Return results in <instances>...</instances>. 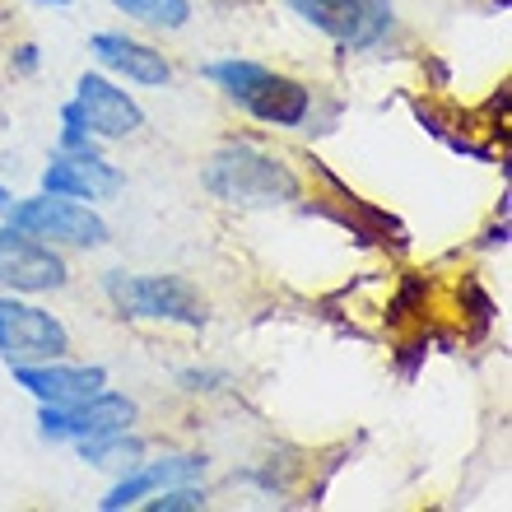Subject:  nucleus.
Returning a JSON list of instances; mask_svg holds the SVG:
<instances>
[{"label": "nucleus", "instance_id": "nucleus-1", "mask_svg": "<svg viewBox=\"0 0 512 512\" xmlns=\"http://www.w3.org/2000/svg\"><path fill=\"white\" fill-rule=\"evenodd\" d=\"M205 187L219 201L247 205V210H270V205H289L303 196V182L284 159L266 154V149L233 140L205 163Z\"/></svg>", "mask_w": 512, "mask_h": 512}, {"label": "nucleus", "instance_id": "nucleus-2", "mask_svg": "<svg viewBox=\"0 0 512 512\" xmlns=\"http://www.w3.org/2000/svg\"><path fill=\"white\" fill-rule=\"evenodd\" d=\"M205 80H215L238 108L252 112L256 122H266V126H303L312 112L308 89L298 80H289V75L266 70L261 61H243V56L210 61V66H205Z\"/></svg>", "mask_w": 512, "mask_h": 512}, {"label": "nucleus", "instance_id": "nucleus-3", "mask_svg": "<svg viewBox=\"0 0 512 512\" xmlns=\"http://www.w3.org/2000/svg\"><path fill=\"white\" fill-rule=\"evenodd\" d=\"M103 294L112 298V308L122 312V317L205 326V303L177 275H126V270H108L103 275Z\"/></svg>", "mask_w": 512, "mask_h": 512}, {"label": "nucleus", "instance_id": "nucleus-4", "mask_svg": "<svg viewBox=\"0 0 512 512\" xmlns=\"http://www.w3.org/2000/svg\"><path fill=\"white\" fill-rule=\"evenodd\" d=\"M5 224L14 233H28L38 243H66V247H103L108 224L80 201L66 196H28V201H5Z\"/></svg>", "mask_w": 512, "mask_h": 512}, {"label": "nucleus", "instance_id": "nucleus-5", "mask_svg": "<svg viewBox=\"0 0 512 512\" xmlns=\"http://www.w3.org/2000/svg\"><path fill=\"white\" fill-rule=\"evenodd\" d=\"M70 331L61 317H52L38 303H19L14 294H0V359L10 368L19 364H47V359H66Z\"/></svg>", "mask_w": 512, "mask_h": 512}, {"label": "nucleus", "instance_id": "nucleus-6", "mask_svg": "<svg viewBox=\"0 0 512 512\" xmlns=\"http://www.w3.org/2000/svg\"><path fill=\"white\" fill-rule=\"evenodd\" d=\"M303 24H312L317 33H326L331 42L350 47V52H368L396 24L391 0H289Z\"/></svg>", "mask_w": 512, "mask_h": 512}, {"label": "nucleus", "instance_id": "nucleus-7", "mask_svg": "<svg viewBox=\"0 0 512 512\" xmlns=\"http://www.w3.org/2000/svg\"><path fill=\"white\" fill-rule=\"evenodd\" d=\"M135 424V401L122 391H94L75 405H42L38 433L47 443H89L103 433H131Z\"/></svg>", "mask_w": 512, "mask_h": 512}, {"label": "nucleus", "instance_id": "nucleus-8", "mask_svg": "<svg viewBox=\"0 0 512 512\" xmlns=\"http://www.w3.org/2000/svg\"><path fill=\"white\" fill-rule=\"evenodd\" d=\"M66 284V261L52 252V243H38L28 233L0 229V289L10 294H47Z\"/></svg>", "mask_w": 512, "mask_h": 512}, {"label": "nucleus", "instance_id": "nucleus-9", "mask_svg": "<svg viewBox=\"0 0 512 512\" xmlns=\"http://www.w3.org/2000/svg\"><path fill=\"white\" fill-rule=\"evenodd\" d=\"M75 112H80V122L89 126V135L94 140H126L131 131H140L145 126V112H140V103H135L126 89H117V84L108 80V75H80V84H75Z\"/></svg>", "mask_w": 512, "mask_h": 512}, {"label": "nucleus", "instance_id": "nucleus-10", "mask_svg": "<svg viewBox=\"0 0 512 512\" xmlns=\"http://www.w3.org/2000/svg\"><path fill=\"white\" fill-rule=\"evenodd\" d=\"M122 182V168L103 154H52L47 173H42V191L66 196V201H108L122 191Z\"/></svg>", "mask_w": 512, "mask_h": 512}, {"label": "nucleus", "instance_id": "nucleus-11", "mask_svg": "<svg viewBox=\"0 0 512 512\" xmlns=\"http://www.w3.org/2000/svg\"><path fill=\"white\" fill-rule=\"evenodd\" d=\"M14 382L24 391H33L42 405H75L84 396L108 387V368L98 364H61V359H47V364H19L10 368Z\"/></svg>", "mask_w": 512, "mask_h": 512}, {"label": "nucleus", "instance_id": "nucleus-12", "mask_svg": "<svg viewBox=\"0 0 512 512\" xmlns=\"http://www.w3.org/2000/svg\"><path fill=\"white\" fill-rule=\"evenodd\" d=\"M89 52L103 70L112 75H122L131 84H145V89H163V84L173 80V66H168V56L154 52L149 42H135L126 33H94L89 38Z\"/></svg>", "mask_w": 512, "mask_h": 512}, {"label": "nucleus", "instance_id": "nucleus-13", "mask_svg": "<svg viewBox=\"0 0 512 512\" xmlns=\"http://www.w3.org/2000/svg\"><path fill=\"white\" fill-rule=\"evenodd\" d=\"M201 475H205V457H163V461H149V466H131V475H122L98 508L103 512L135 508V503H145L149 494H159V489H168V485L201 480Z\"/></svg>", "mask_w": 512, "mask_h": 512}, {"label": "nucleus", "instance_id": "nucleus-14", "mask_svg": "<svg viewBox=\"0 0 512 512\" xmlns=\"http://www.w3.org/2000/svg\"><path fill=\"white\" fill-rule=\"evenodd\" d=\"M112 5L122 14H131L135 24L168 28V33L187 28V19H191V0H112Z\"/></svg>", "mask_w": 512, "mask_h": 512}, {"label": "nucleus", "instance_id": "nucleus-15", "mask_svg": "<svg viewBox=\"0 0 512 512\" xmlns=\"http://www.w3.org/2000/svg\"><path fill=\"white\" fill-rule=\"evenodd\" d=\"M80 447V457L89 466H140V438H126V433H103V438H89V443H75Z\"/></svg>", "mask_w": 512, "mask_h": 512}, {"label": "nucleus", "instance_id": "nucleus-16", "mask_svg": "<svg viewBox=\"0 0 512 512\" xmlns=\"http://www.w3.org/2000/svg\"><path fill=\"white\" fill-rule=\"evenodd\" d=\"M140 508H149V512H201L205 489H196L191 480L187 485H168V489H159V494H149Z\"/></svg>", "mask_w": 512, "mask_h": 512}, {"label": "nucleus", "instance_id": "nucleus-17", "mask_svg": "<svg viewBox=\"0 0 512 512\" xmlns=\"http://www.w3.org/2000/svg\"><path fill=\"white\" fill-rule=\"evenodd\" d=\"M56 154H98V140L89 135V126L80 122L75 103L61 108V140H56Z\"/></svg>", "mask_w": 512, "mask_h": 512}, {"label": "nucleus", "instance_id": "nucleus-18", "mask_svg": "<svg viewBox=\"0 0 512 512\" xmlns=\"http://www.w3.org/2000/svg\"><path fill=\"white\" fill-rule=\"evenodd\" d=\"M14 66H19V70H38V47H33V42H24V47H19V56H14Z\"/></svg>", "mask_w": 512, "mask_h": 512}, {"label": "nucleus", "instance_id": "nucleus-19", "mask_svg": "<svg viewBox=\"0 0 512 512\" xmlns=\"http://www.w3.org/2000/svg\"><path fill=\"white\" fill-rule=\"evenodd\" d=\"M5 201H10V191H5V187H0V210H5Z\"/></svg>", "mask_w": 512, "mask_h": 512}, {"label": "nucleus", "instance_id": "nucleus-20", "mask_svg": "<svg viewBox=\"0 0 512 512\" xmlns=\"http://www.w3.org/2000/svg\"><path fill=\"white\" fill-rule=\"evenodd\" d=\"M38 5H70V0H38Z\"/></svg>", "mask_w": 512, "mask_h": 512}]
</instances>
